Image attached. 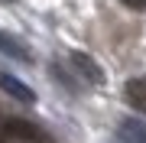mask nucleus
Segmentation results:
<instances>
[{
  "instance_id": "f257e3e1",
  "label": "nucleus",
  "mask_w": 146,
  "mask_h": 143,
  "mask_svg": "<svg viewBox=\"0 0 146 143\" xmlns=\"http://www.w3.org/2000/svg\"><path fill=\"white\" fill-rule=\"evenodd\" d=\"M3 133L13 137V140H23V143H52V137H49L39 124L23 120V117H10V120H3Z\"/></svg>"
},
{
  "instance_id": "f03ea898",
  "label": "nucleus",
  "mask_w": 146,
  "mask_h": 143,
  "mask_svg": "<svg viewBox=\"0 0 146 143\" xmlns=\"http://www.w3.org/2000/svg\"><path fill=\"white\" fill-rule=\"evenodd\" d=\"M68 62H72L75 72H78L84 81H91L94 88H101V85L107 81V75H104V69H101V62H98V59H91L88 52H81V49H72V52H68Z\"/></svg>"
},
{
  "instance_id": "7ed1b4c3",
  "label": "nucleus",
  "mask_w": 146,
  "mask_h": 143,
  "mask_svg": "<svg viewBox=\"0 0 146 143\" xmlns=\"http://www.w3.org/2000/svg\"><path fill=\"white\" fill-rule=\"evenodd\" d=\"M0 52L10 55V59H16V62H23V65H29V62H33L29 46L23 43L20 36H13V33H3V29H0Z\"/></svg>"
},
{
  "instance_id": "20e7f679",
  "label": "nucleus",
  "mask_w": 146,
  "mask_h": 143,
  "mask_svg": "<svg viewBox=\"0 0 146 143\" xmlns=\"http://www.w3.org/2000/svg\"><path fill=\"white\" fill-rule=\"evenodd\" d=\"M123 98L146 117V75H136V78L127 81V85H123Z\"/></svg>"
},
{
  "instance_id": "39448f33",
  "label": "nucleus",
  "mask_w": 146,
  "mask_h": 143,
  "mask_svg": "<svg viewBox=\"0 0 146 143\" xmlns=\"http://www.w3.org/2000/svg\"><path fill=\"white\" fill-rule=\"evenodd\" d=\"M0 88H3L10 98L23 101V104H33V101H36V94H33L29 85H23L20 78H13V75H7V72H0Z\"/></svg>"
},
{
  "instance_id": "423d86ee",
  "label": "nucleus",
  "mask_w": 146,
  "mask_h": 143,
  "mask_svg": "<svg viewBox=\"0 0 146 143\" xmlns=\"http://www.w3.org/2000/svg\"><path fill=\"white\" fill-rule=\"evenodd\" d=\"M117 133H120L123 143H146V124L136 120V117H123L120 127H117Z\"/></svg>"
},
{
  "instance_id": "0eeeda50",
  "label": "nucleus",
  "mask_w": 146,
  "mask_h": 143,
  "mask_svg": "<svg viewBox=\"0 0 146 143\" xmlns=\"http://www.w3.org/2000/svg\"><path fill=\"white\" fill-rule=\"evenodd\" d=\"M123 7H130V10H146V0H120Z\"/></svg>"
},
{
  "instance_id": "6e6552de",
  "label": "nucleus",
  "mask_w": 146,
  "mask_h": 143,
  "mask_svg": "<svg viewBox=\"0 0 146 143\" xmlns=\"http://www.w3.org/2000/svg\"><path fill=\"white\" fill-rule=\"evenodd\" d=\"M0 3H13V0H0Z\"/></svg>"
}]
</instances>
